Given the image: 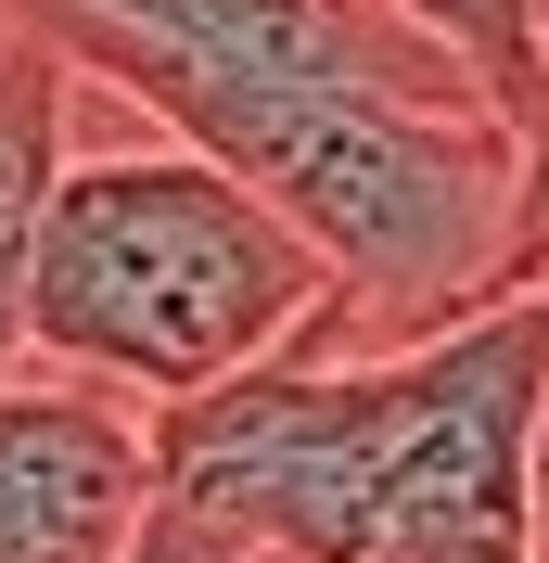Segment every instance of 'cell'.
<instances>
[{
	"label": "cell",
	"mask_w": 549,
	"mask_h": 563,
	"mask_svg": "<svg viewBox=\"0 0 549 563\" xmlns=\"http://www.w3.org/2000/svg\"><path fill=\"white\" fill-rule=\"evenodd\" d=\"M383 13L422 26L447 65L498 103V129L537 154V129H549V0H383Z\"/></svg>",
	"instance_id": "6"
},
{
	"label": "cell",
	"mask_w": 549,
	"mask_h": 563,
	"mask_svg": "<svg viewBox=\"0 0 549 563\" xmlns=\"http://www.w3.org/2000/svg\"><path fill=\"white\" fill-rule=\"evenodd\" d=\"M333 346V269L192 141H77L38 231L26 372L103 385L128 410H192Z\"/></svg>",
	"instance_id": "3"
},
{
	"label": "cell",
	"mask_w": 549,
	"mask_h": 563,
	"mask_svg": "<svg viewBox=\"0 0 549 563\" xmlns=\"http://www.w3.org/2000/svg\"><path fill=\"white\" fill-rule=\"evenodd\" d=\"M154 499V410L65 372L0 385V563H128Z\"/></svg>",
	"instance_id": "4"
},
{
	"label": "cell",
	"mask_w": 549,
	"mask_h": 563,
	"mask_svg": "<svg viewBox=\"0 0 549 563\" xmlns=\"http://www.w3.org/2000/svg\"><path fill=\"white\" fill-rule=\"evenodd\" d=\"M0 38H13V0H0Z\"/></svg>",
	"instance_id": "9"
},
{
	"label": "cell",
	"mask_w": 549,
	"mask_h": 563,
	"mask_svg": "<svg viewBox=\"0 0 549 563\" xmlns=\"http://www.w3.org/2000/svg\"><path fill=\"white\" fill-rule=\"evenodd\" d=\"M77 65L13 13L0 38V385L26 372V308H38V231H52V192L77 167Z\"/></svg>",
	"instance_id": "5"
},
{
	"label": "cell",
	"mask_w": 549,
	"mask_h": 563,
	"mask_svg": "<svg viewBox=\"0 0 549 563\" xmlns=\"http://www.w3.org/2000/svg\"><path fill=\"white\" fill-rule=\"evenodd\" d=\"M13 13L90 77V103H128L141 129L192 141L333 269V346L320 358H383L422 333H460L537 282V167L498 115L269 90V77L179 65V52L90 26V13H38V0H13Z\"/></svg>",
	"instance_id": "2"
},
{
	"label": "cell",
	"mask_w": 549,
	"mask_h": 563,
	"mask_svg": "<svg viewBox=\"0 0 549 563\" xmlns=\"http://www.w3.org/2000/svg\"><path fill=\"white\" fill-rule=\"evenodd\" d=\"M549 461V282L383 358H281L256 385L154 410V487L281 538L294 563L537 551Z\"/></svg>",
	"instance_id": "1"
},
{
	"label": "cell",
	"mask_w": 549,
	"mask_h": 563,
	"mask_svg": "<svg viewBox=\"0 0 549 563\" xmlns=\"http://www.w3.org/2000/svg\"><path fill=\"white\" fill-rule=\"evenodd\" d=\"M128 563H294L281 538H256V526H231V512H192V499H141V526H128Z\"/></svg>",
	"instance_id": "7"
},
{
	"label": "cell",
	"mask_w": 549,
	"mask_h": 563,
	"mask_svg": "<svg viewBox=\"0 0 549 563\" xmlns=\"http://www.w3.org/2000/svg\"><path fill=\"white\" fill-rule=\"evenodd\" d=\"M422 563H537V551H512V538H473V551H422Z\"/></svg>",
	"instance_id": "8"
}]
</instances>
